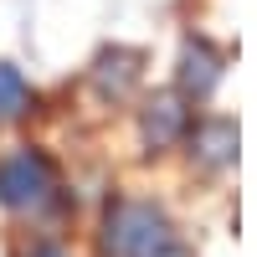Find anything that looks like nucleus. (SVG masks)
I'll return each mask as SVG.
<instances>
[{"label": "nucleus", "mask_w": 257, "mask_h": 257, "mask_svg": "<svg viewBox=\"0 0 257 257\" xmlns=\"http://www.w3.org/2000/svg\"><path fill=\"white\" fill-rule=\"evenodd\" d=\"M216 77H221V62L211 57V47L190 41V47L180 52V88H185V93H196V98H206L211 88H216Z\"/></svg>", "instance_id": "3"}, {"label": "nucleus", "mask_w": 257, "mask_h": 257, "mask_svg": "<svg viewBox=\"0 0 257 257\" xmlns=\"http://www.w3.org/2000/svg\"><path fill=\"white\" fill-rule=\"evenodd\" d=\"M31 257H67L62 247H41V252H31Z\"/></svg>", "instance_id": "8"}, {"label": "nucleus", "mask_w": 257, "mask_h": 257, "mask_svg": "<svg viewBox=\"0 0 257 257\" xmlns=\"http://www.w3.org/2000/svg\"><path fill=\"white\" fill-rule=\"evenodd\" d=\"M196 155L206 160V165H226L231 155H237V128H231V123H201L196 128Z\"/></svg>", "instance_id": "5"}, {"label": "nucleus", "mask_w": 257, "mask_h": 257, "mask_svg": "<svg viewBox=\"0 0 257 257\" xmlns=\"http://www.w3.org/2000/svg\"><path fill=\"white\" fill-rule=\"evenodd\" d=\"M185 134V108H180V98H155L149 103V113H144V139L155 144V149H165V144H175Z\"/></svg>", "instance_id": "4"}, {"label": "nucleus", "mask_w": 257, "mask_h": 257, "mask_svg": "<svg viewBox=\"0 0 257 257\" xmlns=\"http://www.w3.org/2000/svg\"><path fill=\"white\" fill-rule=\"evenodd\" d=\"M103 247L113 257H170L175 252V231H170V221L155 206L123 201V206L108 211V221H103Z\"/></svg>", "instance_id": "1"}, {"label": "nucleus", "mask_w": 257, "mask_h": 257, "mask_svg": "<svg viewBox=\"0 0 257 257\" xmlns=\"http://www.w3.org/2000/svg\"><path fill=\"white\" fill-rule=\"evenodd\" d=\"M52 165L47 155H36V149H16V155L0 165V206H11V211H41L52 201Z\"/></svg>", "instance_id": "2"}, {"label": "nucleus", "mask_w": 257, "mask_h": 257, "mask_svg": "<svg viewBox=\"0 0 257 257\" xmlns=\"http://www.w3.org/2000/svg\"><path fill=\"white\" fill-rule=\"evenodd\" d=\"M26 103H31V93H26V77H21L11 62H0V123H11V118H21L26 113Z\"/></svg>", "instance_id": "7"}, {"label": "nucleus", "mask_w": 257, "mask_h": 257, "mask_svg": "<svg viewBox=\"0 0 257 257\" xmlns=\"http://www.w3.org/2000/svg\"><path fill=\"white\" fill-rule=\"evenodd\" d=\"M93 77H98L103 93H128V82L139 77V57H134V52H103Z\"/></svg>", "instance_id": "6"}]
</instances>
